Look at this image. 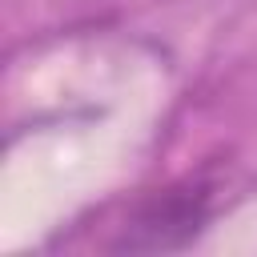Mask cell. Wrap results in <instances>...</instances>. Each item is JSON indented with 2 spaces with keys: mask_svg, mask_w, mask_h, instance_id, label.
<instances>
[{
  "mask_svg": "<svg viewBox=\"0 0 257 257\" xmlns=\"http://www.w3.org/2000/svg\"><path fill=\"white\" fill-rule=\"evenodd\" d=\"M213 185L201 177L189 181H173L165 189L145 193L124 225H116V237L108 241L112 253H177L185 245H193L209 217H213Z\"/></svg>",
  "mask_w": 257,
  "mask_h": 257,
  "instance_id": "6da1fadb",
  "label": "cell"
}]
</instances>
